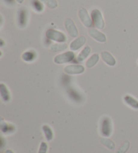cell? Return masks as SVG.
Masks as SVG:
<instances>
[{"instance_id":"6da1fadb","label":"cell","mask_w":138,"mask_h":153,"mask_svg":"<svg viewBox=\"0 0 138 153\" xmlns=\"http://www.w3.org/2000/svg\"><path fill=\"white\" fill-rule=\"evenodd\" d=\"M112 132L111 120L108 116H104L100 122V133L103 137H109Z\"/></svg>"},{"instance_id":"7a4b0ae2","label":"cell","mask_w":138,"mask_h":153,"mask_svg":"<svg viewBox=\"0 0 138 153\" xmlns=\"http://www.w3.org/2000/svg\"><path fill=\"white\" fill-rule=\"evenodd\" d=\"M46 36L49 39L54 40L57 42H65L67 38L65 34L62 33V32L55 30L53 29H49L46 32Z\"/></svg>"},{"instance_id":"3957f363","label":"cell","mask_w":138,"mask_h":153,"mask_svg":"<svg viewBox=\"0 0 138 153\" xmlns=\"http://www.w3.org/2000/svg\"><path fill=\"white\" fill-rule=\"evenodd\" d=\"M75 58V54L72 51H68L65 53L58 54L54 59V62L56 64H64L72 61Z\"/></svg>"},{"instance_id":"277c9868","label":"cell","mask_w":138,"mask_h":153,"mask_svg":"<svg viewBox=\"0 0 138 153\" xmlns=\"http://www.w3.org/2000/svg\"><path fill=\"white\" fill-rule=\"evenodd\" d=\"M91 16L94 25L99 29H103L104 27V22L100 10H93L91 12Z\"/></svg>"},{"instance_id":"5b68a950","label":"cell","mask_w":138,"mask_h":153,"mask_svg":"<svg viewBox=\"0 0 138 153\" xmlns=\"http://www.w3.org/2000/svg\"><path fill=\"white\" fill-rule=\"evenodd\" d=\"M85 68L82 65H70L66 66L64 69L65 73L69 75H78L84 73Z\"/></svg>"},{"instance_id":"8992f818","label":"cell","mask_w":138,"mask_h":153,"mask_svg":"<svg viewBox=\"0 0 138 153\" xmlns=\"http://www.w3.org/2000/svg\"><path fill=\"white\" fill-rule=\"evenodd\" d=\"M78 16L80 20L82 21V22L86 27L90 28V27L92 26V20H91L90 16L88 15V13L86 10L84 9V8H81L78 12Z\"/></svg>"},{"instance_id":"52a82bcc","label":"cell","mask_w":138,"mask_h":153,"mask_svg":"<svg viewBox=\"0 0 138 153\" xmlns=\"http://www.w3.org/2000/svg\"><path fill=\"white\" fill-rule=\"evenodd\" d=\"M65 26L69 34H70L71 37L76 38L78 36V29H77L75 24H74L71 19L68 18L65 20Z\"/></svg>"},{"instance_id":"ba28073f","label":"cell","mask_w":138,"mask_h":153,"mask_svg":"<svg viewBox=\"0 0 138 153\" xmlns=\"http://www.w3.org/2000/svg\"><path fill=\"white\" fill-rule=\"evenodd\" d=\"M88 33H89L90 36H92L94 39L100 42H105L106 41V37L105 34L102 33L101 32L98 31L96 29H90L88 30Z\"/></svg>"},{"instance_id":"9c48e42d","label":"cell","mask_w":138,"mask_h":153,"mask_svg":"<svg viewBox=\"0 0 138 153\" xmlns=\"http://www.w3.org/2000/svg\"><path fill=\"white\" fill-rule=\"evenodd\" d=\"M86 42V38L83 36L77 38L76 40H74L70 45V48L72 51H78L83 46L85 45Z\"/></svg>"},{"instance_id":"30bf717a","label":"cell","mask_w":138,"mask_h":153,"mask_svg":"<svg viewBox=\"0 0 138 153\" xmlns=\"http://www.w3.org/2000/svg\"><path fill=\"white\" fill-rule=\"evenodd\" d=\"M101 56L103 61L109 66H115L116 64V60L111 54L109 52L103 51L101 53Z\"/></svg>"},{"instance_id":"8fae6325","label":"cell","mask_w":138,"mask_h":153,"mask_svg":"<svg viewBox=\"0 0 138 153\" xmlns=\"http://www.w3.org/2000/svg\"><path fill=\"white\" fill-rule=\"evenodd\" d=\"M0 93H1V96L3 100L5 102H9L11 98L9 90H8V87L4 83L0 84Z\"/></svg>"},{"instance_id":"7c38bea8","label":"cell","mask_w":138,"mask_h":153,"mask_svg":"<svg viewBox=\"0 0 138 153\" xmlns=\"http://www.w3.org/2000/svg\"><path fill=\"white\" fill-rule=\"evenodd\" d=\"M124 101L131 108L135 109V110H138V100L132 97L131 95H126L124 97Z\"/></svg>"},{"instance_id":"4fadbf2b","label":"cell","mask_w":138,"mask_h":153,"mask_svg":"<svg viewBox=\"0 0 138 153\" xmlns=\"http://www.w3.org/2000/svg\"><path fill=\"white\" fill-rule=\"evenodd\" d=\"M37 58V53L34 51H28L24 53L22 55V59L26 62H32Z\"/></svg>"},{"instance_id":"5bb4252c","label":"cell","mask_w":138,"mask_h":153,"mask_svg":"<svg viewBox=\"0 0 138 153\" xmlns=\"http://www.w3.org/2000/svg\"><path fill=\"white\" fill-rule=\"evenodd\" d=\"M27 22V13L25 10H21L18 14V23L21 27H24Z\"/></svg>"},{"instance_id":"9a60e30c","label":"cell","mask_w":138,"mask_h":153,"mask_svg":"<svg viewBox=\"0 0 138 153\" xmlns=\"http://www.w3.org/2000/svg\"><path fill=\"white\" fill-rule=\"evenodd\" d=\"M91 52V48L90 46H86V47L83 49L80 53L79 54L78 56V59H77V61L78 62H82L84 61V60L87 58Z\"/></svg>"},{"instance_id":"2e32d148","label":"cell","mask_w":138,"mask_h":153,"mask_svg":"<svg viewBox=\"0 0 138 153\" xmlns=\"http://www.w3.org/2000/svg\"><path fill=\"white\" fill-rule=\"evenodd\" d=\"M1 130L5 134H10L15 131V127L12 125L8 124L7 123L2 121L1 122Z\"/></svg>"},{"instance_id":"e0dca14e","label":"cell","mask_w":138,"mask_h":153,"mask_svg":"<svg viewBox=\"0 0 138 153\" xmlns=\"http://www.w3.org/2000/svg\"><path fill=\"white\" fill-rule=\"evenodd\" d=\"M99 61V55L98 54H94L90 57V59L86 62V67L88 68H92Z\"/></svg>"},{"instance_id":"ac0fdd59","label":"cell","mask_w":138,"mask_h":153,"mask_svg":"<svg viewBox=\"0 0 138 153\" xmlns=\"http://www.w3.org/2000/svg\"><path fill=\"white\" fill-rule=\"evenodd\" d=\"M43 132L45 133V137L48 141H51L53 138V132L50 126L47 125H44L43 126Z\"/></svg>"},{"instance_id":"d6986e66","label":"cell","mask_w":138,"mask_h":153,"mask_svg":"<svg viewBox=\"0 0 138 153\" xmlns=\"http://www.w3.org/2000/svg\"><path fill=\"white\" fill-rule=\"evenodd\" d=\"M100 143L104 144L106 148H108L110 150H113L115 148V144L112 140H110L109 138H103L100 139Z\"/></svg>"},{"instance_id":"ffe728a7","label":"cell","mask_w":138,"mask_h":153,"mask_svg":"<svg viewBox=\"0 0 138 153\" xmlns=\"http://www.w3.org/2000/svg\"><path fill=\"white\" fill-rule=\"evenodd\" d=\"M32 6L34 7L35 11L38 12H41L44 10V6L38 0H33L32 2Z\"/></svg>"},{"instance_id":"44dd1931","label":"cell","mask_w":138,"mask_h":153,"mask_svg":"<svg viewBox=\"0 0 138 153\" xmlns=\"http://www.w3.org/2000/svg\"><path fill=\"white\" fill-rule=\"evenodd\" d=\"M41 2L45 4L48 7L51 9H55L57 7V2L56 0H40Z\"/></svg>"},{"instance_id":"7402d4cb","label":"cell","mask_w":138,"mask_h":153,"mask_svg":"<svg viewBox=\"0 0 138 153\" xmlns=\"http://www.w3.org/2000/svg\"><path fill=\"white\" fill-rule=\"evenodd\" d=\"M129 146H130V143H129V142L126 141L121 144V146L119 147V149L117 150L116 153H126V152L128 151Z\"/></svg>"},{"instance_id":"603a6c76","label":"cell","mask_w":138,"mask_h":153,"mask_svg":"<svg viewBox=\"0 0 138 153\" xmlns=\"http://www.w3.org/2000/svg\"><path fill=\"white\" fill-rule=\"evenodd\" d=\"M67 46H68L66 44H61V45L57 44V45H54L52 46L51 48V50L52 51H55V52L62 51L67 48Z\"/></svg>"},{"instance_id":"cb8c5ba5","label":"cell","mask_w":138,"mask_h":153,"mask_svg":"<svg viewBox=\"0 0 138 153\" xmlns=\"http://www.w3.org/2000/svg\"><path fill=\"white\" fill-rule=\"evenodd\" d=\"M48 150V145L45 142H43L41 143L40 146V149L39 151H38V153H46Z\"/></svg>"},{"instance_id":"d4e9b609","label":"cell","mask_w":138,"mask_h":153,"mask_svg":"<svg viewBox=\"0 0 138 153\" xmlns=\"http://www.w3.org/2000/svg\"><path fill=\"white\" fill-rule=\"evenodd\" d=\"M4 153H14V152L12 151V150H7V151H5Z\"/></svg>"},{"instance_id":"484cf974","label":"cell","mask_w":138,"mask_h":153,"mask_svg":"<svg viewBox=\"0 0 138 153\" xmlns=\"http://www.w3.org/2000/svg\"><path fill=\"white\" fill-rule=\"evenodd\" d=\"M16 1H17L19 4H22L24 0H16Z\"/></svg>"},{"instance_id":"4316f807","label":"cell","mask_w":138,"mask_h":153,"mask_svg":"<svg viewBox=\"0 0 138 153\" xmlns=\"http://www.w3.org/2000/svg\"><path fill=\"white\" fill-rule=\"evenodd\" d=\"M6 1H8V0H6ZM14 1V0H9V1H10H10L12 2V1Z\"/></svg>"},{"instance_id":"83f0119b","label":"cell","mask_w":138,"mask_h":153,"mask_svg":"<svg viewBox=\"0 0 138 153\" xmlns=\"http://www.w3.org/2000/svg\"><path fill=\"white\" fill-rule=\"evenodd\" d=\"M137 63H138V61H137Z\"/></svg>"}]
</instances>
